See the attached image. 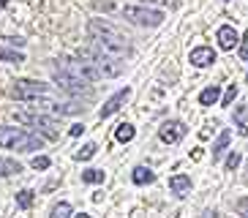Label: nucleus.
<instances>
[{"mask_svg": "<svg viewBox=\"0 0 248 218\" xmlns=\"http://www.w3.org/2000/svg\"><path fill=\"white\" fill-rule=\"evenodd\" d=\"M88 36H90V44L98 47V49L109 52V55H117V58H125V55H131V47L120 36V30H115L112 25L101 19H93L88 25Z\"/></svg>", "mask_w": 248, "mask_h": 218, "instance_id": "1", "label": "nucleus"}, {"mask_svg": "<svg viewBox=\"0 0 248 218\" xmlns=\"http://www.w3.org/2000/svg\"><path fill=\"white\" fill-rule=\"evenodd\" d=\"M0 147L16 150V153H33V150L44 147V139L38 137V134L25 131V128H8V125H3L0 128Z\"/></svg>", "mask_w": 248, "mask_h": 218, "instance_id": "2", "label": "nucleus"}, {"mask_svg": "<svg viewBox=\"0 0 248 218\" xmlns=\"http://www.w3.org/2000/svg\"><path fill=\"white\" fill-rule=\"evenodd\" d=\"M77 55H82V58H88L90 63L98 68V71L104 74V77H120L123 74V68H125V63H123V58H117V55H109V52H104V49H98V47H82Z\"/></svg>", "mask_w": 248, "mask_h": 218, "instance_id": "3", "label": "nucleus"}, {"mask_svg": "<svg viewBox=\"0 0 248 218\" xmlns=\"http://www.w3.org/2000/svg\"><path fill=\"white\" fill-rule=\"evenodd\" d=\"M16 120L25 125H30V128H36L38 134H44V139H58L60 137V125L55 123V120H49L46 115H41V112H16Z\"/></svg>", "mask_w": 248, "mask_h": 218, "instance_id": "4", "label": "nucleus"}, {"mask_svg": "<svg viewBox=\"0 0 248 218\" xmlns=\"http://www.w3.org/2000/svg\"><path fill=\"white\" fill-rule=\"evenodd\" d=\"M52 79H55V85L60 87V90H66V93L71 95H90L93 90L88 87V79H82V77H77V74L66 71V68H52Z\"/></svg>", "mask_w": 248, "mask_h": 218, "instance_id": "5", "label": "nucleus"}, {"mask_svg": "<svg viewBox=\"0 0 248 218\" xmlns=\"http://www.w3.org/2000/svg\"><path fill=\"white\" fill-rule=\"evenodd\" d=\"M123 16L134 25H142V28H158L164 22V11L147 6H123Z\"/></svg>", "mask_w": 248, "mask_h": 218, "instance_id": "6", "label": "nucleus"}, {"mask_svg": "<svg viewBox=\"0 0 248 218\" xmlns=\"http://www.w3.org/2000/svg\"><path fill=\"white\" fill-rule=\"evenodd\" d=\"M52 93L46 85H41V82H33V79H16L14 87H11V95L14 98H19V101H33V98H41V95Z\"/></svg>", "mask_w": 248, "mask_h": 218, "instance_id": "7", "label": "nucleus"}, {"mask_svg": "<svg viewBox=\"0 0 248 218\" xmlns=\"http://www.w3.org/2000/svg\"><path fill=\"white\" fill-rule=\"evenodd\" d=\"M128 98H131V87H123V90H117V93L112 95L109 101H107V104L101 107V112H98V117H101V120H107V117H112L115 112H120V109H123V104L128 101Z\"/></svg>", "mask_w": 248, "mask_h": 218, "instance_id": "8", "label": "nucleus"}, {"mask_svg": "<svg viewBox=\"0 0 248 218\" xmlns=\"http://www.w3.org/2000/svg\"><path fill=\"white\" fill-rule=\"evenodd\" d=\"M158 137H161V142L175 145V142H180V139L186 137V125H183L180 120H167V123L158 128Z\"/></svg>", "mask_w": 248, "mask_h": 218, "instance_id": "9", "label": "nucleus"}, {"mask_svg": "<svg viewBox=\"0 0 248 218\" xmlns=\"http://www.w3.org/2000/svg\"><path fill=\"white\" fill-rule=\"evenodd\" d=\"M188 60H191V65H197V68H207V65L216 63V52H213L210 47H197V49H191Z\"/></svg>", "mask_w": 248, "mask_h": 218, "instance_id": "10", "label": "nucleus"}, {"mask_svg": "<svg viewBox=\"0 0 248 218\" xmlns=\"http://www.w3.org/2000/svg\"><path fill=\"white\" fill-rule=\"evenodd\" d=\"M216 38H218V47H221V49H234V44L240 41L232 25H221V28H218V36H216Z\"/></svg>", "mask_w": 248, "mask_h": 218, "instance_id": "11", "label": "nucleus"}, {"mask_svg": "<svg viewBox=\"0 0 248 218\" xmlns=\"http://www.w3.org/2000/svg\"><path fill=\"white\" fill-rule=\"evenodd\" d=\"M169 188L175 191L177 196H186L191 191V177L188 174H175V177L169 180Z\"/></svg>", "mask_w": 248, "mask_h": 218, "instance_id": "12", "label": "nucleus"}, {"mask_svg": "<svg viewBox=\"0 0 248 218\" xmlns=\"http://www.w3.org/2000/svg\"><path fill=\"white\" fill-rule=\"evenodd\" d=\"M218 98H221V87H218V85L204 87L202 93H199V104H202V107H213Z\"/></svg>", "mask_w": 248, "mask_h": 218, "instance_id": "13", "label": "nucleus"}, {"mask_svg": "<svg viewBox=\"0 0 248 218\" xmlns=\"http://www.w3.org/2000/svg\"><path fill=\"white\" fill-rule=\"evenodd\" d=\"M131 180L137 183V186H147V183L155 180V174H153V169H147V167H137L131 172Z\"/></svg>", "mask_w": 248, "mask_h": 218, "instance_id": "14", "label": "nucleus"}, {"mask_svg": "<svg viewBox=\"0 0 248 218\" xmlns=\"http://www.w3.org/2000/svg\"><path fill=\"white\" fill-rule=\"evenodd\" d=\"M234 123H237V131H240L243 137H248V107L234 109Z\"/></svg>", "mask_w": 248, "mask_h": 218, "instance_id": "15", "label": "nucleus"}, {"mask_svg": "<svg viewBox=\"0 0 248 218\" xmlns=\"http://www.w3.org/2000/svg\"><path fill=\"white\" fill-rule=\"evenodd\" d=\"M229 139H232V134L224 128V131L218 134V139H216V145H213V158H221V156H224L226 145H229Z\"/></svg>", "mask_w": 248, "mask_h": 218, "instance_id": "16", "label": "nucleus"}, {"mask_svg": "<svg viewBox=\"0 0 248 218\" xmlns=\"http://www.w3.org/2000/svg\"><path fill=\"white\" fill-rule=\"evenodd\" d=\"M134 137H137V128H134L131 123H120V125H117V131H115L117 142H131Z\"/></svg>", "mask_w": 248, "mask_h": 218, "instance_id": "17", "label": "nucleus"}, {"mask_svg": "<svg viewBox=\"0 0 248 218\" xmlns=\"http://www.w3.org/2000/svg\"><path fill=\"white\" fill-rule=\"evenodd\" d=\"M0 60H8V63H25V55L16 49H6V47H0Z\"/></svg>", "mask_w": 248, "mask_h": 218, "instance_id": "18", "label": "nucleus"}, {"mask_svg": "<svg viewBox=\"0 0 248 218\" xmlns=\"http://www.w3.org/2000/svg\"><path fill=\"white\" fill-rule=\"evenodd\" d=\"M82 183H90V186L104 183V169H88V172H82Z\"/></svg>", "mask_w": 248, "mask_h": 218, "instance_id": "19", "label": "nucleus"}, {"mask_svg": "<svg viewBox=\"0 0 248 218\" xmlns=\"http://www.w3.org/2000/svg\"><path fill=\"white\" fill-rule=\"evenodd\" d=\"M30 204H33V191L30 188L19 191V194H16V207H19V210H28Z\"/></svg>", "mask_w": 248, "mask_h": 218, "instance_id": "20", "label": "nucleus"}, {"mask_svg": "<svg viewBox=\"0 0 248 218\" xmlns=\"http://www.w3.org/2000/svg\"><path fill=\"white\" fill-rule=\"evenodd\" d=\"M22 172V167L16 164V161H3L0 158V174H19Z\"/></svg>", "mask_w": 248, "mask_h": 218, "instance_id": "21", "label": "nucleus"}, {"mask_svg": "<svg viewBox=\"0 0 248 218\" xmlns=\"http://www.w3.org/2000/svg\"><path fill=\"white\" fill-rule=\"evenodd\" d=\"M95 150H98V147H95L93 142H90V145H85L82 150L74 153V158H77V161H88V158H93V156H95Z\"/></svg>", "mask_w": 248, "mask_h": 218, "instance_id": "22", "label": "nucleus"}, {"mask_svg": "<svg viewBox=\"0 0 248 218\" xmlns=\"http://www.w3.org/2000/svg\"><path fill=\"white\" fill-rule=\"evenodd\" d=\"M52 216H71V204L68 202H60V204H55V207H52Z\"/></svg>", "mask_w": 248, "mask_h": 218, "instance_id": "23", "label": "nucleus"}, {"mask_svg": "<svg viewBox=\"0 0 248 218\" xmlns=\"http://www.w3.org/2000/svg\"><path fill=\"white\" fill-rule=\"evenodd\" d=\"M234 95H237V85H229V87H226V93H224V101H221V104H224V107H229V104L234 101Z\"/></svg>", "mask_w": 248, "mask_h": 218, "instance_id": "24", "label": "nucleus"}, {"mask_svg": "<svg viewBox=\"0 0 248 218\" xmlns=\"http://www.w3.org/2000/svg\"><path fill=\"white\" fill-rule=\"evenodd\" d=\"M30 167H33V169H49V158H46V156H36Z\"/></svg>", "mask_w": 248, "mask_h": 218, "instance_id": "25", "label": "nucleus"}, {"mask_svg": "<svg viewBox=\"0 0 248 218\" xmlns=\"http://www.w3.org/2000/svg\"><path fill=\"white\" fill-rule=\"evenodd\" d=\"M237 164H240V153H229V158H226V169L232 172V169H237Z\"/></svg>", "mask_w": 248, "mask_h": 218, "instance_id": "26", "label": "nucleus"}, {"mask_svg": "<svg viewBox=\"0 0 248 218\" xmlns=\"http://www.w3.org/2000/svg\"><path fill=\"white\" fill-rule=\"evenodd\" d=\"M240 58L248 60V33H246V38H243V44H240Z\"/></svg>", "mask_w": 248, "mask_h": 218, "instance_id": "27", "label": "nucleus"}, {"mask_svg": "<svg viewBox=\"0 0 248 218\" xmlns=\"http://www.w3.org/2000/svg\"><path fill=\"white\" fill-rule=\"evenodd\" d=\"M237 210H240V213H246V216H248V196L237 202Z\"/></svg>", "mask_w": 248, "mask_h": 218, "instance_id": "28", "label": "nucleus"}, {"mask_svg": "<svg viewBox=\"0 0 248 218\" xmlns=\"http://www.w3.org/2000/svg\"><path fill=\"white\" fill-rule=\"evenodd\" d=\"M82 131H85V125H79V123H77V125H71V131H68V134H71V137H79Z\"/></svg>", "mask_w": 248, "mask_h": 218, "instance_id": "29", "label": "nucleus"}, {"mask_svg": "<svg viewBox=\"0 0 248 218\" xmlns=\"http://www.w3.org/2000/svg\"><path fill=\"white\" fill-rule=\"evenodd\" d=\"M145 3H169V0H145Z\"/></svg>", "mask_w": 248, "mask_h": 218, "instance_id": "30", "label": "nucleus"}, {"mask_svg": "<svg viewBox=\"0 0 248 218\" xmlns=\"http://www.w3.org/2000/svg\"><path fill=\"white\" fill-rule=\"evenodd\" d=\"M6 3H8V0H0V6H6Z\"/></svg>", "mask_w": 248, "mask_h": 218, "instance_id": "31", "label": "nucleus"}]
</instances>
